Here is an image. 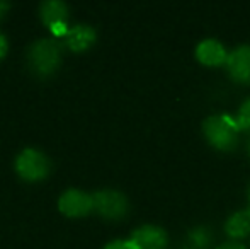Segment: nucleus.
<instances>
[{"label": "nucleus", "mask_w": 250, "mask_h": 249, "mask_svg": "<svg viewBox=\"0 0 250 249\" xmlns=\"http://www.w3.org/2000/svg\"><path fill=\"white\" fill-rule=\"evenodd\" d=\"M216 249H247L242 243H235V241H231V243H227V244H221V246H218Z\"/></svg>", "instance_id": "nucleus-17"}, {"label": "nucleus", "mask_w": 250, "mask_h": 249, "mask_svg": "<svg viewBox=\"0 0 250 249\" xmlns=\"http://www.w3.org/2000/svg\"><path fill=\"white\" fill-rule=\"evenodd\" d=\"M9 7H10L9 2H3V0H0V19L5 16V12L9 10Z\"/></svg>", "instance_id": "nucleus-18"}, {"label": "nucleus", "mask_w": 250, "mask_h": 249, "mask_svg": "<svg viewBox=\"0 0 250 249\" xmlns=\"http://www.w3.org/2000/svg\"><path fill=\"white\" fill-rule=\"evenodd\" d=\"M225 230L231 239H242L250 234V210H240L233 213L225 224Z\"/></svg>", "instance_id": "nucleus-11"}, {"label": "nucleus", "mask_w": 250, "mask_h": 249, "mask_svg": "<svg viewBox=\"0 0 250 249\" xmlns=\"http://www.w3.org/2000/svg\"><path fill=\"white\" fill-rule=\"evenodd\" d=\"M58 208L66 217H85L94 210L92 195L80 189H66L58 200Z\"/></svg>", "instance_id": "nucleus-5"}, {"label": "nucleus", "mask_w": 250, "mask_h": 249, "mask_svg": "<svg viewBox=\"0 0 250 249\" xmlns=\"http://www.w3.org/2000/svg\"><path fill=\"white\" fill-rule=\"evenodd\" d=\"M196 57L201 63L204 65H221V63H227L228 53L225 50V46L216 40H204L201 41L196 48Z\"/></svg>", "instance_id": "nucleus-9"}, {"label": "nucleus", "mask_w": 250, "mask_h": 249, "mask_svg": "<svg viewBox=\"0 0 250 249\" xmlns=\"http://www.w3.org/2000/svg\"><path fill=\"white\" fill-rule=\"evenodd\" d=\"M249 156H250V142H249Z\"/></svg>", "instance_id": "nucleus-20"}, {"label": "nucleus", "mask_w": 250, "mask_h": 249, "mask_svg": "<svg viewBox=\"0 0 250 249\" xmlns=\"http://www.w3.org/2000/svg\"><path fill=\"white\" fill-rule=\"evenodd\" d=\"M50 160L36 149H24L16 159V171L27 181H41L50 173Z\"/></svg>", "instance_id": "nucleus-3"}, {"label": "nucleus", "mask_w": 250, "mask_h": 249, "mask_svg": "<svg viewBox=\"0 0 250 249\" xmlns=\"http://www.w3.org/2000/svg\"><path fill=\"white\" fill-rule=\"evenodd\" d=\"M186 249H189V248H186Z\"/></svg>", "instance_id": "nucleus-21"}, {"label": "nucleus", "mask_w": 250, "mask_h": 249, "mask_svg": "<svg viewBox=\"0 0 250 249\" xmlns=\"http://www.w3.org/2000/svg\"><path fill=\"white\" fill-rule=\"evenodd\" d=\"M136 249H165L168 243L167 232L157 226L138 227L129 237Z\"/></svg>", "instance_id": "nucleus-6"}, {"label": "nucleus", "mask_w": 250, "mask_h": 249, "mask_svg": "<svg viewBox=\"0 0 250 249\" xmlns=\"http://www.w3.org/2000/svg\"><path fill=\"white\" fill-rule=\"evenodd\" d=\"M7 50H9V45H7V38L3 36V33H0V60L5 57Z\"/></svg>", "instance_id": "nucleus-16"}, {"label": "nucleus", "mask_w": 250, "mask_h": 249, "mask_svg": "<svg viewBox=\"0 0 250 249\" xmlns=\"http://www.w3.org/2000/svg\"><path fill=\"white\" fill-rule=\"evenodd\" d=\"M203 132L208 142L220 150H233L238 140V123L228 114H213L203 123Z\"/></svg>", "instance_id": "nucleus-1"}, {"label": "nucleus", "mask_w": 250, "mask_h": 249, "mask_svg": "<svg viewBox=\"0 0 250 249\" xmlns=\"http://www.w3.org/2000/svg\"><path fill=\"white\" fill-rule=\"evenodd\" d=\"M237 123L240 130H250V97L242 104L237 116Z\"/></svg>", "instance_id": "nucleus-12"}, {"label": "nucleus", "mask_w": 250, "mask_h": 249, "mask_svg": "<svg viewBox=\"0 0 250 249\" xmlns=\"http://www.w3.org/2000/svg\"><path fill=\"white\" fill-rule=\"evenodd\" d=\"M249 202H250V189H249ZM249 210H250V206H249Z\"/></svg>", "instance_id": "nucleus-19"}, {"label": "nucleus", "mask_w": 250, "mask_h": 249, "mask_svg": "<svg viewBox=\"0 0 250 249\" xmlns=\"http://www.w3.org/2000/svg\"><path fill=\"white\" fill-rule=\"evenodd\" d=\"M227 67L230 75L237 82L250 84V45H242L235 48L227 58Z\"/></svg>", "instance_id": "nucleus-7"}, {"label": "nucleus", "mask_w": 250, "mask_h": 249, "mask_svg": "<svg viewBox=\"0 0 250 249\" xmlns=\"http://www.w3.org/2000/svg\"><path fill=\"white\" fill-rule=\"evenodd\" d=\"M50 29H51V33L55 34V36H66V33H68L66 23H58V24H55V26H51Z\"/></svg>", "instance_id": "nucleus-15"}, {"label": "nucleus", "mask_w": 250, "mask_h": 249, "mask_svg": "<svg viewBox=\"0 0 250 249\" xmlns=\"http://www.w3.org/2000/svg\"><path fill=\"white\" fill-rule=\"evenodd\" d=\"M94 200V210L101 213L104 219L118 220L128 213L129 203L128 198L121 191L116 189H101L92 195Z\"/></svg>", "instance_id": "nucleus-4"}, {"label": "nucleus", "mask_w": 250, "mask_h": 249, "mask_svg": "<svg viewBox=\"0 0 250 249\" xmlns=\"http://www.w3.org/2000/svg\"><path fill=\"white\" fill-rule=\"evenodd\" d=\"M65 43L72 51H85L96 43V29L87 24H77L68 29Z\"/></svg>", "instance_id": "nucleus-8"}, {"label": "nucleus", "mask_w": 250, "mask_h": 249, "mask_svg": "<svg viewBox=\"0 0 250 249\" xmlns=\"http://www.w3.org/2000/svg\"><path fill=\"white\" fill-rule=\"evenodd\" d=\"M104 249H136L135 244L131 241H125V239H116V241H111L104 246Z\"/></svg>", "instance_id": "nucleus-14"}, {"label": "nucleus", "mask_w": 250, "mask_h": 249, "mask_svg": "<svg viewBox=\"0 0 250 249\" xmlns=\"http://www.w3.org/2000/svg\"><path fill=\"white\" fill-rule=\"evenodd\" d=\"M40 16L46 26H55L58 23H66L68 17V7L65 2L58 0H46L40 5Z\"/></svg>", "instance_id": "nucleus-10"}, {"label": "nucleus", "mask_w": 250, "mask_h": 249, "mask_svg": "<svg viewBox=\"0 0 250 249\" xmlns=\"http://www.w3.org/2000/svg\"><path fill=\"white\" fill-rule=\"evenodd\" d=\"M189 239H191L192 246L194 248H206L208 243H209V234H208L206 229H196L191 232V236H189Z\"/></svg>", "instance_id": "nucleus-13"}, {"label": "nucleus", "mask_w": 250, "mask_h": 249, "mask_svg": "<svg viewBox=\"0 0 250 249\" xmlns=\"http://www.w3.org/2000/svg\"><path fill=\"white\" fill-rule=\"evenodd\" d=\"M27 60H29V67L36 75L48 77L56 72L62 60V51H60V45L56 40H38L31 45L29 53H27Z\"/></svg>", "instance_id": "nucleus-2"}]
</instances>
